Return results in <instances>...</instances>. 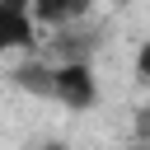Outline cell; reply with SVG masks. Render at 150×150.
<instances>
[{"label":"cell","mask_w":150,"mask_h":150,"mask_svg":"<svg viewBox=\"0 0 150 150\" xmlns=\"http://www.w3.org/2000/svg\"><path fill=\"white\" fill-rule=\"evenodd\" d=\"M56 103L70 108V112H89V108L98 103V75H94V61L56 66Z\"/></svg>","instance_id":"cell-3"},{"label":"cell","mask_w":150,"mask_h":150,"mask_svg":"<svg viewBox=\"0 0 150 150\" xmlns=\"http://www.w3.org/2000/svg\"><path fill=\"white\" fill-rule=\"evenodd\" d=\"M108 5H127V0H108Z\"/></svg>","instance_id":"cell-9"},{"label":"cell","mask_w":150,"mask_h":150,"mask_svg":"<svg viewBox=\"0 0 150 150\" xmlns=\"http://www.w3.org/2000/svg\"><path fill=\"white\" fill-rule=\"evenodd\" d=\"M131 136H136V141H150V103L136 108V117H131Z\"/></svg>","instance_id":"cell-7"},{"label":"cell","mask_w":150,"mask_h":150,"mask_svg":"<svg viewBox=\"0 0 150 150\" xmlns=\"http://www.w3.org/2000/svg\"><path fill=\"white\" fill-rule=\"evenodd\" d=\"M14 84L28 89V94H38V98H56V66L47 56H23L14 66Z\"/></svg>","instance_id":"cell-5"},{"label":"cell","mask_w":150,"mask_h":150,"mask_svg":"<svg viewBox=\"0 0 150 150\" xmlns=\"http://www.w3.org/2000/svg\"><path fill=\"white\" fill-rule=\"evenodd\" d=\"M98 42H103V28L98 23H70V28H56L47 42H42V56H52L56 66H70V61H94V52H98Z\"/></svg>","instance_id":"cell-2"},{"label":"cell","mask_w":150,"mask_h":150,"mask_svg":"<svg viewBox=\"0 0 150 150\" xmlns=\"http://www.w3.org/2000/svg\"><path fill=\"white\" fill-rule=\"evenodd\" d=\"M38 14L33 0H0V56L5 52H23V56H42V33H38Z\"/></svg>","instance_id":"cell-1"},{"label":"cell","mask_w":150,"mask_h":150,"mask_svg":"<svg viewBox=\"0 0 150 150\" xmlns=\"http://www.w3.org/2000/svg\"><path fill=\"white\" fill-rule=\"evenodd\" d=\"M23 150H70L66 141H56V136H42V141H28Z\"/></svg>","instance_id":"cell-8"},{"label":"cell","mask_w":150,"mask_h":150,"mask_svg":"<svg viewBox=\"0 0 150 150\" xmlns=\"http://www.w3.org/2000/svg\"><path fill=\"white\" fill-rule=\"evenodd\" d=\"M131 75H136V84L150 89V38H141V47H136V56H131Z\"/></svg>","instance_id":"cell-6"},{"label":"cell","mask_w":150,"mask_h":150,"mask_svg":"<svg viewBox=\"0 0 150 150\" xmlns=\"http://www.w3.org/2000/svg\"><path fill=\"white\" fill-rule=\"evenodd\" d=\"M33 14L42 28H70V23H84L94 14V0H33Z\"/></svg>","instance_id":"cell-4"}]
</instances>
